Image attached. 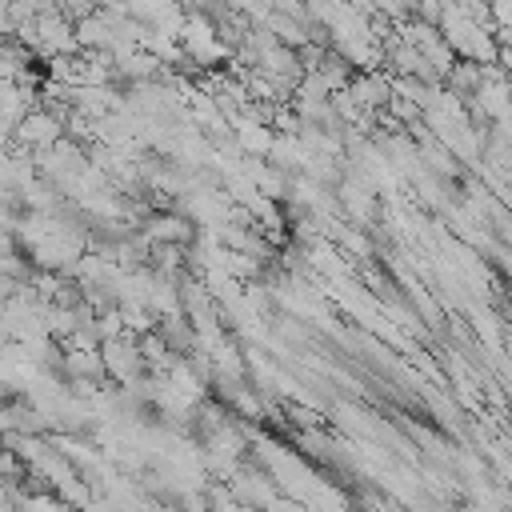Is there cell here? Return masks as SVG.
I'll use <instances>...</instances> for the list:
<instances>
[{
  "mask_svg": "<svg viewBox=\"0 0 512 512\" xmlns=\"http://www.w3.org/2000/svg\"><path fill=\"white\" fill-rule=\"evenodd\" d=\"M12 252H20V244H16V236H12L8 228H0V260L12 256Z\"/></svg>",
  "mask_w": 512,
  "mask_h": 512,
  "instance_id": "obj_4",
  "label": "cell"
},
{
  "mask_svg": "<svg viewBox=\"0 0 512 512\" xmlns=\"http://www.w3.org/2000/svg\"><path fill=\"white\" fill-rule=\"evenodd\" d=\"M100 360H104V376L132 388L140 376H144V360L136 352V340L132 336H120V340H104L100 344Z\"/></svg>",
  "mask_w": 512,
  "mask_h": 512,
  "instance_id": "obj_1",
  "label": "cell"
},
{
  "mask_svg": "<svg viewBox=\"0 0 512 512\" xmlns=\"http://www.w3.org/2000/svg\"><path fill=\"white\" fill-rule=\"evenodd\" d=\"M16 144L20 148H36V152H44V148H52L60 136H64V124L52 116V112H44V108H32L20 124H16Z\"/></svg>",
  "mask_w": 512,
  "mask_h": 512,
  "instance_id": "obj_3",
  "label": "cell"
},
{
  "mask_svg": "<svg viewBox=\"0 0 512 512\" xmlns=\"http://www.w3.org/2000/svg\"><path fill=\"white\" fill-rule=\"evenodd\" d=\"M0 404H4V400H0Z\"/></svg>",
  "mask_w": 512,
  "mask_h": 512,
  "instance_id": "obj_5",
  "label": "cell"
},
{
  "mask_svg": "<svg viewBox=\"0 0 512 512\" xmlns=\"http://www.w3.org/2000/svg\"><path fill=\"white\" fill-rule=\"evenodd\" d=\"M140 236L148 244H172V248H184L188 240H196V224L180 212H156L140 224Z\"/></svg>",
  "mask_w": 512,
  "mask_h": 512,
  "instance_id": "obj_2",
  "label": "cell"
}]
</instances>
